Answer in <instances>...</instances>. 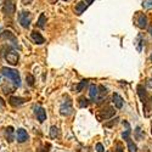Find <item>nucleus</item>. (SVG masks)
<instances>
[{
	"instance_id": "obj_1",
	"label": "nucleus",
	"mask_w": 152,
	"mask_h": 152,
	"mask_svg": "<svg viewBox=\"0 0 152 152\" xmlns=\"http://www.w3.org/2000/svg\"><path fill=\"white\" fill-rule=\"evenodd\" d=\"M0 72H1V74L5 75L6 78H9V79H11L12 82H14L15 86H17V88L21 86V78H20V74H18V72H17L16 69L7 68V67H3Z\"/></svg>"
},
{
	"instance_id": "obj_22",
	"label": "nucleus",
	"mask_w": 152,
	"mask_h": 152,
	"mask_svg": "<svg viewBox=\"0 0 152 152\" xmlns=\"http://www.w3.org/2000/svg\"><path fill=\"white\" fill-rule=\"evenodd\" d=\"M126 140V144H128V150H129V152H137V148H136V145L133 142V140L130 137H128V139H125Z\"/></svg>"
},
{
	"instance_id": "obj_9",
	"label": "nucleus",
	"mask_w": 152,
	"mask_h": 152,
	"mask_svg": "<svg viewBox=\"0 0 152 152\" xmlns=\"http://www.w3.org/2000/svg\"><path fill=\"white\" fill-rule=\"evenodd\" d=\"M106 95H107V89H106V88H105L104 85L97 86V96H96V99H95V102H96V104H100L101 101L105 99Z\"/></svg>"
},
{
	"instance_id": "obj_27",
	"label": "nucleus",
	"mask_w": 152,
	"mask_h": 152,
	"mask_svg": "<svg viewBox=\"0 0 152 152\" xmlns=\"http://www.w3.org/2000/svg\"><path fill=\"white\" fill-rule=\"evenodd\" d=\"M26 80H27L28 85H31V86L34 85V77H33L32 74H27V75H26Z\"/></svg>"
},
{
	"instance_id": "obj_32",
	"label": "nucleus",
	"mask_w": 152,
	"mask_h": 152,
	"mask_svg": "<svg viewBox=\"0 0 152 152\" xmlns=\"http://www.w3.org/2000/svg\"><path fill=\"white\" fill-rule=\"evenodd\" d=\"M32 1L33 0H22V4L23 5H29V4H32Z\"/></svg>"
},
{
	"instance_id": "obj_18",
	"label": "nucleus",
	"mask_w": 152,
	"mask_h": 152,
	"mask_svg": "<svg viewBox=\"0 0 152 152\" xmlns=\"http://www.w3.org/2000/svg\"><path fill=\"white\" fill-rule=\"evenodd\" d=\"M37 26L39 27V28H42V29H44V28L46 27V16H45V14H44V12H43V14H40L39 18H38Z\"/></svg>"
},
{
	"instance_id": "obj_24",
	"label": "nucleus",
	"mask_w": 152,
	"mask_h": 152,
	"mask_svg": "<svg viewBox=\"0 0 152 152\" xmlns=\"http://www.w3.org/2000/svg\"><path fill=\"white\" fill-rule=\"evenodd\" d=\"M123 124L126 126V129H125V132L122 134V136H123V139H128V137H129V135H130V133H132L130 125H129V123H128V122H123Z\"/></svg>"
},
{
	"instance_id": "obj_26",
	"label": "nucleus",
	"mask_w": 152,
	"mask_h": 152,
	"mask_svg": "<svg viewBox=\"0 0 152 152\" xmlns=\"http://www.w3.org/2000/svg\"><path fill=\"white\" fill-rule=\"evenodd\" d=\"M142 7L146 9V10H150L152 9V0H142Z\"/></svg>"
},
{
	"instance_id": "obj_35",
	"label": "nucleus",
	"mask_w": 152,
	"mask_h": 152,
	"mask_svg": "<svg viewBox=\"0 0 152 152\" xmlns=\"http://www.w3.org/2000/svg\"><path fill=\"white\" fill-rule=\"evenodd\" d=\"M151 60H152V55H151Z\"/></svg>"
},
{
	"instance_id": "obj_2",
	"label": "nucleus",
	"mask_w": 152,
	"mask_h": 152,
	"mask_svg": "<svg viewBox=\"0 0 152 152\" xmlns=\"http://www.w3.org/2000/svg\"><path fill=\"white\" fill-rule=\"evenodd\" d=\"M60 113L62 116H71L73 113V104L69 97H66V100L63 101L60 106Z\"/></svg>"
},
{
	"instance_id": "obj_34",
	"label": "nucleus",
	"mask_w": 152,
	"mask_h": 152,
	"mask_svg": "<svg viewBox=\"0 0 152 152\" xmlns=\"http://www.w3.org/2000/svg\"><path fill=\"white\" fill-rule=\"evenodd\" d=\"M150 33H151V35H152V28H151V29H150Z\"/></svg>"
},
{
	"instance_id": "obj_7",
	"label": "nucleus",
	"mask_w": 152,
	"mask_h": 152,
	"mask_svg": "<svg viewBox=\"0 0 152 152\" xmlns=\"http://www.w3.org/2000/svg\"><path fill=\"white\" fill-rule=\"evenodd\" d=\"M3 11H4L5 15L12 16V15L15 14V11H16V6H15L14 3L11 1V0H5L4 6H3Z\"/></svg>"
},
{
	"instance_id": "obj_4",
	"label": "nucleus",
	"mask_w": 152,
	"mask_h": 152,
	"mask_svg": "<svg viewBox=\"0 0 152 152\" xmlns=\"http://www.w3.org/2000/svg\"><path fill=\"white\" fill-rule=\"evenodd\" d=\"M134 22L135 24L139 27V28H146L147 27V23H148V20H147V16L142 12H136L135 14V17H134Z\"/></svg>"
},
{
	"instance_id": "obj_37",
	"label": "nucleus",
	"mask_w": 152,
	"mask_h": 152,
	"mask_svg": "<svg viewBox=\"0 0 152 152\" xmlns=\"http://www.w3.org/2000/svg\"><path fill=\"white\" fill-rule=\"evenodd\" d=\"M65 1H67V0H65Z\"/></svg>"
},
{
	"instance_id": "obj_14",
	"label": "nucleus",
	"mask_w": 152,
	"mask_h": 152,
	"mask_svg": "<svg viewBox=\"0 0 152 152\" xmlns=\"http://www.w3.org/2000/svg\"><path fill=\"white\" fill-rule=\"evenodd\" d=\"M134 45L136 48V50L139 53L142 50V46H144V35L142 34H139L136 38H135V42H134Z\"/></svg>"
},
{
	"instance_id": "obj_19",
	"label": "nucleus",
	"mask_w": 152,
	"mask_h": 152,
	"mask_svg": "<svg viewBox=\"0 0 152 152\" xmlns=\"http://www.w3.org/2000/svg\"><path fill=\"white\" fill-rule=\"evenodd\" d=\"M1 37H3V38H5V39H10L11 42H14V44H15V45L17 44V43H16V42H17L16 37H15L14 34H12L10 31H5V32L3 33V35H1Z\"/></svg>"
},
{
	"instance_id": "obj_20",
	"label": "nucleus",
	"mask_w": 152,
	"mask_h": 152,
	"mask_svg": "<svg viewBox=\"0 0 152 152\" xmlns=\"http://www.w3.org/2000/svg\"><path fill=\"white\" fill-rule=\"evenodd\" d=\"M89 96H90L91 100L95 101V99H96V96H97V86H96L95 84H91L90 88H89Z\"/></svg>"
},
{
	"instance_id": "obj_21",
	"label": "nucleus",
	"mask_w": 152,
	"mask_h": 152,
	"mask_svg": "<svg viewBox=\"0 0 152 152\" xmlns=\"http://www.w3.org/2000/svg\"><path fill=\"white\" fill-rule=\"evenodd\" d=\"M78 105L80 108H85V107L89 106V100H88L85 96H82L78 99Z\"/></svg>"
},
{
	"instance_id": "obj_6",
	"label": "nucleus",
	"mask_w": 152,
	"mask_h": 152,
	"mask_svg": "<svg viewBox=\"0 0 152 152\" xmlns=\"http://www.w3.org/2000/svg\"><path fill=\"white\" fill-rule=\"evenodd\" d=\"M4 57L12 66H15V65H17V63H18V53L15 51V50H10V51H7Z\"/></svg>"
},
{
	"instance_id": "obj_28",
	"label": "nucleus",
	"mask_w": 152,
	"mask_h": 152,
	"mask_svg": "<svg viewBox=\"0 0 152 152\" xmlns=\"http://www.w3.org/2000/svg\"><path fill=\"white\" fill-rule=\"evenodd\" d=\"M96 151H97V152H105V148H104L102 144H100V142L96 144Z\"/></svg>"
},
{
	"instance_id": "obj_31",
	"label": "nucleus",
	"mask_w": 152,
	"mask_h": 152,
	"mask_svg": "<svg viewBox=\"0 0 152 152\" xmlns=\"http://www.w3.org/2000/svg\"><path fill=\"white\" fill-rule=\"evenodd\" d=\"M116 152H124V150H123V147H122V145H121V144H117Z\"/></svg>"
},
{
	"instance_id": "obj_23",
	"label": "nucleus",
	"mask_w": 152,
	"mask_h": 152,
	"mask_svg": "<svg viewBox=\"0 0 152 152\" xmlns=\"http://www.w3.org/2000/svg\"><path fill=\"white\" fill-rule=\"evenodd\" d=\"M88 84V80L86 79H84V80H82L80 83H78L77 85L74 86V90H75V93H80L83 89H84V86Z\"/></svg>"
},
{
	"instance_id": "obj_36",
	"label": "nucleus",
	"mask_w": 152,
	"mask_h": 152,
	"mask_svg": "<svg viewBox=\"0 0 152 152\" xmlns=\"http://www.w3.org/2000/svg\"><path fill=\"white\" fill-rule=\"evenodd\" d=\"M0 31H1V28H0Z\"/></svg>"
},
{
	"instance_id": "obj_11",
	"label": "nucleus",
	"mask_w": 152,
	"mask_h": 152,
	"mask_svg": "<svg viewBox=\"0 0 152 152\" xmlns=\"http://www.w3.org/2000/svg\"><path fill=\"white\" fill-rule=\"evenodd\" d=\"M112 102H113V105H115V107H116V108L121 110V108L123 107L124 101H123V97H122L119 94L115 93V94H113V96H112Z\"/></svg>"
},
{
	"instance_id": "obj_12",
	"label": "nucleus",
	"mask_w": 152,
	"mask_h": 152,
	"mask_svg": "<svg viewBox=\"0 0 152 152\" xmlns=\"http://www.w3.org/2000/svg\"><path fill=\"white\" fill-rule=\"evenodd\" d=\"M31 38L33 39V42H34V43H37L38 45H42V44H44V43H45L44 37H43L39 32H37V31H33V32L31 33Z\"/></svg>"
},
{
	"instance_id": "obj_17",
	"label": "nucleus",
	"mask_w": 152,
	"mask_h": 152,
	"mask_svg": "<svg viewBox=\"0 0 152 152\" xmlns=\"http://www.w3.org/2000/svg\"><path fill=\"white\" fill-rule=\"evenodd\" d=\"M5 139L7 140V142L14 141V128L12 126H7L5 129Z\"/></svg>"
},
{
	"instance_id": "obj_13",
	"label": "nucleus",
	"mask_w": 152,
	"mask_h": 152,
	"mask_svg": "<svg viewBox=\"0 0 152 152\" xmlns=\"http://www.w3.org/2000/svg\"><path fill=\"white\" fill-rule=\"evenodd\" d=\"M27 140H28V134H27V132L24 130V129H22V128L17 129V141L22 144V142L27 141Z\"/></svg>"
},
{
	"instance_id": "obj_15",
	"label": "nucleus",
	"mask_w": 152,
	"mask_h": 152,
	"mask_svg": "<svg viewBox=\"0 0 152 152\" xmlns=\"http://www.w3.org/2000/svg\"><path fill=\"white\" fill-rule=\"evenodd\" d=\"M9 102H10V105H12V106H20V105H22V104L26 102V99L17 97V96H11V97L9 99Z\"/></svg>"
},
{
	"instance_id": "obj_5",
	"label": "nucleus",
	"mask_w": 152,
	"mask_h": 152,
	"mask_svg": "<svg viewBox=\"0 0 152 152\" xmlns=\"http://www.w3.org/2000/svg\"><path fill=\"white\" fill-rule=\"evenodd\" d=\"M31 20H32V16H31V12H28V11H21L18 14V22L23 28L29 27Z\"/></svg>"
},
{
	"instance_id": "obj_33",
	"label": "nucleus",
	"mask_w": 152,
	"mask_h": 152,
	"mask_svg": "<svg viewBox=\"0 0 152 152\" xmlns=\"http://www.w3.org/2000/svg\"><path fill=\"white\" fill-rule=\"evenodd\" d=\"M93 1H94V0H85V3H86L88 5H90V4H93Z\"/></svg>"
},
{
	"instance_id": "obj_30",
	"label": "nucleus",
	"mask_w": 152,
	"mask_h": 152,
	"mask_svg": "<svg viewBox=\"0 0 152 152\" xmlns=\"http://www.w3.org/2000/svg\"><path fill=\"white\" fill-rule=\"evenodd\" d=\"M50 147H51V145H50V144H45L44 147L42 150H39V152H49V148Z\"/></svg>"
},
{
	"instance_id": "obj_3",
	"label": "nucleus",
	"mask_w": 152,
	"mask_h": 152,
	"mask_svg": "<svg viewBox=\"0 0 152 152\" xmlns=\"http://www.w3.org/2000/svg\"><path fill=\"white\" fill-rule=\"evenodd\" d=\"M115 113H116V111H115V108H113L112 106H105V108L99 111L96 117H97L99 121H104V119L113 117V116H115Z\"/></svg>"
},
{
	"instance_id": "obj_25",
	"label": "nucleus",
	"mask_w": 152,
	"mask_h": 152,
	"mask_svg": "<svg viewBox=\"0 0 152 152\" xmlns=\"http://www.w3.org/2000/svg\"><path fill=\"white\" fill-rule=\"evenodd\" d=\"M60 135V130H58V128L57 126H51L50 128V137H53V139H55V137H57Z\"/></svg>"
},
{
	"instance_id": "obj_8",
	"label": "nucleus",
	"mask_w": 152,
	"mask_h": 152,
	"mask_svg": "<svg viewBox=\"0 0 152 152\" xmlns=\"http://www.w3.org/2000/svg\"><path fill=\"white\" fill-rule=\"evenodd\" d=\"M34 113H35V116H37V119L39 121V123H43L46 119V111L42 106H37L34 108Z\"/></svg>"
},
{
	"instance_id": "obj_10",
	"label": "nucleus",
	"mask_w": 152,
	"mask_h": 152,
	"mask_svg": "<svg viewBox=\"0 0 152 152\" xmlns=\"http://www.w3.org/2000/svg\"><path fill=\"white\" fill-rule=\"evenodd\" d=\"M137 95H139V97H140V100L142 101V104H146L147 101L150 100L148 99V96H147V91H146V89L142 86V85H137Z\"/></svg>"
},
{
	"instance_id": "obj_29",
	"label": "nucleus",
	"mask_w": 152,
	"mask_h": 152,
	"mask_svg": "<svg viewBox=\"0 0 152 152\" xmlns=\"http://www.w3.org/2000/svg\"><path fill=\"white\" fill-rule=\"evenodd\" d=\"M118 121H119L118 118H115V119H112V122H111V123H105V125H106V126H108V128H111V126H112L113 124H117V123H118Z\"/></svg>"
},
{
	"instance_id": "obj_16",
	"label": "nucleus",
	"mask_w": 152,
	"mask_h": 152,
	"mask_svg": "<svg viewBox=\"0 0 152 152\" xmlns=\"http://www.w3.org/2000/svg\"><path fill=\"white\" fill-rule=\"evenodd\" d=\"M88 6H89V5H88L85 1H80V3H78L77 5H75V14H77L78 16H80L83 12L88 9Z\"/></svg>"
}]
</instances>
